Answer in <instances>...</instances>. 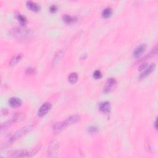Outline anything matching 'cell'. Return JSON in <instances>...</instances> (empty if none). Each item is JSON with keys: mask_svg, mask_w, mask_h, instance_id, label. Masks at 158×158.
<instances>
[{"mask_svg": "<svg viewBox=\"0 0 158 158\" xmlns=\"http://www.w3.org/2000/svg\"><path fill=\"white\" fill-rule=\"evenodd\" d=\"M51 108V105L49 103H43L40 108L38 111V114L39 116L43 117L44 116L46 115L48 111L50 110V109Z\"/></svg>", "mask_w": 158, "mask_h": 158, "instance_id": "5b68a950", "label": "cell"}, {"mask_svg": "<svg viewBox=\"0 0 158 158\" xmlns=\"http://www.w3.org/2000/svg\"><path fill=\"white\" fill-rule=\"evenodd\" d=\"M117 85V81L114 78H109L106 81L105 85L103 88V92L105 93H108L113 90Z\"/></svg>", "mask_w": 158, "mask_h": 158, "instance_id": "277c9868", "label": "cell"}, {"mask_svg": "<svg viewBox=\"0 0 158 158\" xmlns=\"http://www.w3.org/2000/svg\"><path fill=\"white\" fill-rule=\"evenodd\" d=\"M63 20L66 24H71L75 21V18L66 14L63 17Z\"/></svg>", "mask_w": 158, "mask_h": 158, "instance_id": "ac0fdd59", "label": "cell"}, {"mask_svg": "<svg viewBox=\"0 0 158 158\" xmlns=\"http://www.w3.org/2000/svg\"><path fill=\"white\" fill-rule=\"evenodd\" d=\"M35 73V69L32 68V67H29V68H27L25 71V74L27 75H33Z\"/></svg>", "mask_w": 158, "mask_h": 158, "instance_id": "ffe728a7", "label": "cell"}, {"mask_svg": "<svg viewBox=\"0 0 158 158\" xmlns=\"http://www.w3.org/2000/svg\"><path fill=\"white\" fill-rule=\"evenodd\" d=\"M32 129V126H26L25 127H22L20 129H19V130L17 131L13 136H11L9 140H8L7 143L6 144H8L10 145L11 143H13V142H14L15 141H16L18 139L22 137L23 136H24L25 135H26L28 132H29Z\"/></svg>", "mask_w": 158, "mask_h": 158, "instance_id": "7a4b0ae2", "label": "cell"}, {"mask_svg": "<svg viewBox=\"0 0 158 158\" xmlns=\"http://www.w3.org/2000/svg\"><path fill=\"white\" fill-rule=\"evenodd\" d=\"M16 18H17V19H18V20L19 21V22L22 25L24 26L27 24V19L24 16L19 14H18V16H17Z\"/></svg>", "mask_w": 158, "mask_h": 158, "instance_id": "d6986e66", "label": "cell"}, {"mask_svg": "<svg viewBox=\"0 0 158 158\" xmlns=\"http://www.w3.org/2000/svg\"><path fill=\"white\" fill-rule=\"evenodd\" d=\"M79 120H80V117L77 115H72L70 117H67L65 121H64L65 125L66 127L72 125V124H74L76 122H77Z\"/></svg>", "mask_w": 158, "mask_h": 158, "instance_id": "ba28073f", "label": "cell"}, {"mask_svg": "<svg viewBox=\"0 0 158 158\" xmlns=\"http://www.w3.org/2000/svg\"><path fill=\"white\" fill-rule=\"evenodd\" d=\"M112 13V9L111 8H105L102 12V16L103 18H105V19H107V18H109V17L111 16Z\"/></svg>", "mask_w": 158, "mask_h": 158, "instance_id": "9a60e30c", "label": "cell"}, {"mask_svg": "<svg viewBox=\"0 0 158 158\" xmlns=\"http://www.w3.org/2000/svg\"><path fill=\"white\" fill-rule=\"evenodd\" d=\"M12 34L14 37L19 38H25L29 35V31L27 29L22 27H16L12 30Z\"/></svg>", "mask_w": 158, "mask_h": 158, "instance_id": "3957f363", "label": "cell"}, {"mask_svg": "<svg viewBox=\"0 0 158 158\" xmlns=\"http://www.w3.org/2000/svg\"><path fill=\"white\" fill-rule=\"evenodd\" d=\"M41 146L38 145L36 147L33 148L30 151L27 150H16L11 152L9 154L10 157H30L35 154L38 150L40 149Z\"/></svg>", "mask_w": 158, "mask_h": 158, "instance_id": "6da1fadb", "label": "cell"}, {"mask_svg": "<svg viewBox=\"0 0 158 158\" xmlns=\"http://www.w3.org/2000/svg\"><path fill=\"white\" fill-rule=\"evenodd\" d=\"M99 109L104 112V113H108L110 111L111 109V106L109 102H108V101H105V102H103L100 103L99 104Z\"/></svg>", "mask_w": 158, "mask_h": 158, "instance_id": "4fadbf2b", "label": "cell"}, {"mask_svg": "<svg viewBox=\"0 0 158 158\" xmlns=\"http://www.w3.org/2000/svg\"><path fill=\"white\" fill-rule=\"evenodd\" d=\"M93 77L96 79H99L102 77V74H101V72L99 71H96L93 73Z\"/></svg>", "mask_w": 158, "mask_h": 158, "instance_id": "44dd1931", "label": "cell"}, {"mask_svg": "<svg viewBox=\"0 0 158 158\" xmlns=\"http://www.w3.org/2000/svg\"><path fill=\"white\" fill-rule=\"evenodd\" d=\"M155 67H156L155 64H151L148 67H146L145 71L142 73V74H141L140 78L141 79H143V78L147 77L148 75H149L151 73H152L154 71V70L155 69Z\"/></svg>", "mask_w": 158, "mask_h": 158, "instance_id": "9c48e42d", "label": "cell"}, {"mask_svg": "<svg viewBox=\"0 0 158 158\" xmlns=\"http://www.w3.org/2000/svg\"><path fill=\"white\" fill-rule=\"evenodd\" d=\"M63 50L58 51L56 53L53 59V64L58 63L59 61L61 59L62 56H63Z\"/></svg>", "mask_w": 158, "mask_h": 158, "instance_id": "e0dca14e", "label": "cell"}, {"mask_svg": "<svg viewBox=\"0 0 158 158\" xmlns=\"http://www.w3.org/2000/svg\"><path fill=\"white\" fill-rule=\"evenodd\" d=\"M146 48V44L145 43L141 44L138 46L133 51V55L135 58H138L139 56L142 55Z\"/></svg>", "mask_w": 158, "mask_h": 158, "instance_id": "52a82bcc", "label": "cell"}, {"mask_svg": "<svg viewBox=\"0 0 158 158\" xmlns=\"http://www.w3.org/2000/svg\"><path fill=\"white\" fill-rule=\"evenodd\" d=\"M50 11L51 13H55L56 11H57V7H56V6L55 5H52L50 7Z\"/></svg>", "mask_w": 158, "mask_h": 158, "instance_id": "7402d4cb", "label": "cell"}, {"mask_svg": "<svg viewBox=\"0 0 158 158\" xmlns=\"http://www.w3.org/2000/svg\"><path fill=\"white\" fill-rule=\"evenodd\" d=\"M97 128H96V127H90V128H89V131H90V132H91V133L95 132L97 131Z\"/></svg>", "mask_w": 158, "mask_h": 158, "instance_id": "603a6c76", "label": "cell"}, {"mask_svg": "<svg viewBox=\"0 0 158 158\" xmlns=\"http://www.w3.org/2000/svg\"><path fill=\"white\" fill-rule=\"evenodd\" d=\"M59 148V144L56 141H53L50 143L48 148V154L51 156H55L57 154V151Z\"/></svg>", "mask_w": 158, "mask_h": 158, "instance_id": "8992f818", "label": "cell"}, {"mask_svg": "<svg viewBox=\"0 0 158 158\" xmlns=\"http://www.w3.org/2000/svg\"><path fill=\"white\" fill-rule=\"evenodd\" d=\"M26 5L28 8L32 11H34V12H38V11H39L40 9V6L37 3L33 2L32 1H27Z\"/></svg>", "mask_w": 158, "mask_h": 158, "instance_id": "7c38bea8", "label": "cell"}, {"mask_svg": "<svg viewBox=\"0 0 158 158\" xmlns=\"http://www.w3.org/2000/svg\"><path fill=\"white\" fill-rule=\"evenodd\" d=\"M66 127L64 122L62 121V122H56L54 124V126L53 127V131L56 133H58L59 132H61L63 130H64Z\"/></svg>", "mask_w": 158, "mask_h": 158, "instance_id": "30bf717a", "label": "cell"}, {"mask_svg": "<svg viewBox=\"0 0 158 158\" xmlns=\"http://www.w3.org/2000/svg\"><path fill=\"white\" fill-rule=\"evenodd\" d=\"M156 125H157V121H155V122H154V127H155V128H156V129L157 128Z\"/></svg>", "mask_w": 158, "mask_h": 158, "instance_id": "cb8c5ba5", "label": "cell"}, {"mask_svg": "<svg viewBox=\"0 0 158 158\" xmlns=\"http://www.w3.org/2000/svg\"><path fill=\"white\" fill-rule=\"evenodd\" d=\"M9 104L13 108H18V107L21 106L22 101L18 98L12 97L9 100Z\"/></svg>", "mask_w": 158, "mask_h": 158, "instance_id": "8fae6325", "label": "cell"}, {"mask_svg": "<svg viewBox=\"0 0 158 158\" xmlns=\"http://www.w3.org/2000/svg\"><path fill=\"white\" fill-rule=\"evenodd\" d=\"M22 58V53H19V54H17L14 55L9 61V66H15L16 64H18L19 62L20 61Z\"/></svg>", "mask_w": 158, "mask_h": 158, "instance_id": "5bb4252c", "label": "cell"}, {"mask_svg": "<svg viewBox=\"0 0 158 158\" xmlns=\"http://www.w3.org/2000/svg\"><path fill=\"white\" fill-rule=\"evenodd\" d=\"M68 79H69V82L71 83L74 84L77 82L78 80V75L75 72H72L69 75Z\"/></svg>", "mask_w": 158, "mask_h": 158, "instance_id": "2e32d148", "label": "cell"}]
</instances>
